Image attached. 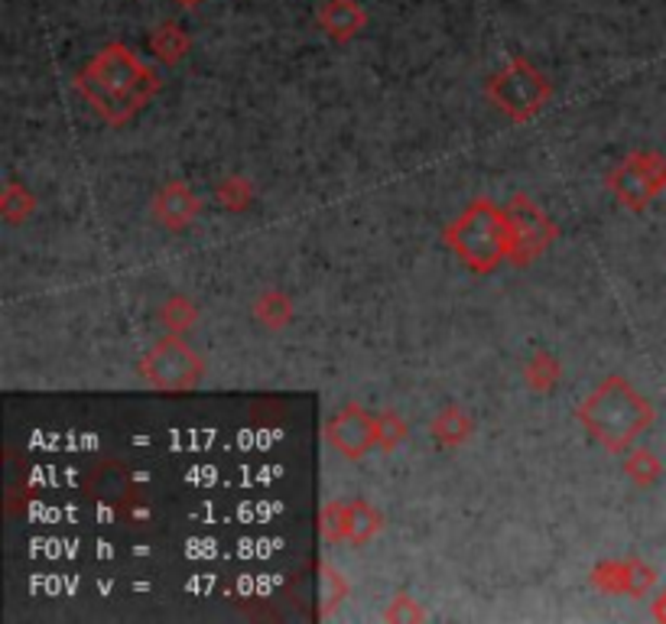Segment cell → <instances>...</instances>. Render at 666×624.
Wrapping results in <instances>:
<instances>
[{
    "instance_id": "1",
    "label": "cell",
    "mask_w": 666,
    "mask_h": 624,
    "mask_svg": "<svg viewBox=\"0 0 666 624\" xmlns=\"http://www.w3.org/2000/svg\"><path fill=\"white\" fill-rule=\"evenodd\" d=\"M75 91L94 107V114L104 124L124 127L140 107H146L156 98L159 75L156 68L143 65L130 46L107 42L75 75Z\"/></svg>"
},
{
    "instance_id": "2",
    "label": "cell",
    "mask_w": 666,
    "mask_h": 624,
    "mask_svg": "<svg viewBox=\"0 0 666 624\" xmlns=\"http://www.w3.org/2000/svg\"><path fill=\"white\" fill-rule=\"evenodd\" d=\"M576 420L605 453L622 456L654 426L657 410L628 378L609 374L592 394L579 400Z\"/></svg>"
},
{
    "instance_id": "3",
    "label": "cell",
    "mask_w": 666,
    "mask_h": 624,
    "mask_svg": "<svg viewBox=\"0 0 666 624\" xmlns=\"http://www.w3.org/2000/svg\"><path fill=\"white\" fill-rule=\"evenodd\" d=\"M443 241L472 273L488 277L504 260H511V251H514L508 208H501L488 195H478L459 212V218L446 225Z\"/></svg>"
},
{
    "instance_id": "4",
    "label": "cell",
    "mask_w": 666,
    "mask_h": 624,
    "mask_svg": "<svg viewBox=\"0 0 666 624\" xmlns=\"http://www.w3.org/2000/svg\"><path fill=\"white\" fill-rule=\"evenodd\" d=\"M485 94L504 117H511L514 124H527L550 104L553 85L527 55H514L498 75L488 78Z\"/></svg>"
},
{
    "instance_id": "5",
    "label": "cell",
    "mask_w": 666,
    "mask_h": 624,
    "mask_svg": "<svg viewBox=\"0 0 666 624\" xmlns=\"http://www.w3.org/2000/svg\"><path fill=\"white\" fill-rule=\"evenodd\" d=\"M140 378L163 394H182L198 387L205 374V361L182 342V335H163L156 339L137 361Z\"/></svg>"
},
{
    "instance_id": "6",
    "label": "cell",
    "mask_w": 666,
    "mask_h": 624,
    "mask_svg": "<svg viewBox=\"0 0 666 624\" xmlns=\"http://www.w3.org/2000/svg\"><path fill=\"white\" fill-rule=\"evenodd\" d=\"M605 189L628 212H644L666 192V156L657 150H631L605 173Z\"/></svg>"
},
{
    "instance_id": "7",
    "label": "cell",
    "mask_w": 666,
    "mask_h": 624,
    "mask_svg": "<svg viewBox=\"0 0 666 624\" xmlns=\"http://www.w3.org/2000/svg\"><path fill=\"white\" fill-rule=\"evenodd\" d=\"M508 221H511V234H514V251H511L514 267H530L560 238V225L547 215V208L530 192L511 195Z\"/></svg>"
},
{
    "instance_id": "8",
    "label": "cell",
    "mask_w": 666,
    "mask_h": 624,
    "mask_svg": "<svg viewBox=\"0 0 666 624\" xmlns=\"http://www.w3.org/2000/svg\"><path fill=\"white\" fill-rule=\"evenodd\" d=\"M81 495L91 498L94 505H101L111 518H117L127 505L143 498L146 488L140 485L133 469H127L124 462L98 459L94 466H88V472L81 479Z\"/></svg>"
},
{
    "instance_id": "9",
    "label": "cell",
    "mask_w": 666,
    "mask_h": 624,
    "mask_svg": "<svg viewBox=\"0 0 666 624\" xmlns=\"http://www.w3.org/2000/svg\"><path fill=\"white\" fill-rule=\"evenodd\" d=\"M322 436L332 453L348 462H361L377 446V417H371L361 404L351 400L325 420Z\"/></svg>"
},
{
    "instance_id": "10",
    "label": "cell",
    "mask_w": 666,
    "mask_h": 624,
    "mask_svg": "<svg viewBox=\"0 0 666 624\" xmlns=\"http://www.w3.org/2000/svg\"><path fill=\"white\" fill-rule=\"evenodd\" d=\"M198 215H202V202L185 182H166L153 195V218L172 234L189 231L198 221Z\"/></svg>"
},
{
    "instance_id": "11",
    "label": "cell",
    "mask_w": 666,
    "mask_h": 624,
    "mask_svg": "<svg viewBox=\"0 0 666 624\" xmlns=\"http://www.w3.org/2000/svg\"><path fill=\"white\" fill-rule=\"evenodd\" d=\"M319 26L345 46L368 26V13L358 0H325L319 10Z\"/></svg>"
},
{
    "instance_id": "12",
    "label": "cell",
    "mask_w": 666,
    "mask_h": 624,
    "mask_svg": "<svg viewBox=\"0 0 666 624\" xmlns=\"http://www.w3.org/2000/svg\"><path fill=\"white\" fill-rule=\"evenodd\" d=\"M430 436L446 446V449H462L475 436V420L462 404H446L433 420H430Z\"/></svg>"
},
{
    "instance_id": "13",
    "label": "cell",
    "mask_w": 666,
    "mask_h": 624,
    "mask_svg": "<svg viewBox=\"0 0 666 624\" xmlns=\"http://www.w3.org/2000/svg\"><path fill=\"white\" fill-rule=\"evenodd\" d=\"M146 42H150V52L156 55V62H163V65L182 62V59L189 55V49H192V36H189L179 23H172V20L159 23V26L150 33Z\"/></svg>"
},
{
    "instance_id": "14",
    "label": "cell",
    "mask_w": 666,
    "mask_h": 624,
    "mask_svg": "<svg viewBox=\"0 0 666 624\" xmlns=\"http://www.w3.org/2000/svg\"><path fill=\"white\" fill-rule=\"evenodd\" d=\"M293 316H296V306L283 290H264L254 300V319L270 332H283L293 322Z\"/></svg>"
},
{
    "instance_id": "15",
    "label": "cell",
    "mask_w": 666,
    "mask_h": 624,
    "mask_svg": "<svg viewBox=\"0 0 666 624\" xmlns=\"http://www.w3.org/2000/svg\"><path fill=\"white\" fill-rule=\"evenodd\" d=\"M381 531H384V514L371 501H364V498L348 501V544L351 547L371 544Z\"/></svg>"
},
{
    "instance_id": "16",
    "label": "cell",
    "mask_w": 666,
    "mask_h": 624,
    "mask_svg": "<svg viewBox=\"0 0 666 624\" xmlns=\"http://www.w3.org/2000/svg\"><path fill=\"white\" fill-rule=\"evenodd\" d=\"M563 381V361L550 352H534L524 365V384L534 394H553Z\"/></svg>"
},
{
    "instance_id": "17",
    "label": "cell",
    "mask_w": 666,
    "mask_h": 624,
    "mask_svg": "<svg viewBox=\"0 0 666 624\" xmlns=\"http://www.w3.org/2000/svg\"><path fill=\"white\" fill-rule=\"evenodd\" d=\"M348 596H351L348 576L338 566H332V563H319V599H322L319 615L329 619L335 609H342L348 602Z\"/></svg>"
},
{
    "instance_id": "18",
    "label": "cell",
    "mask_w": 666,
    "mask_h": 624,
    "mask_svg": "<svg viewBox=\"0 0 666 624\" xmlns=\"http://www.w3.org/2000/svg\"><path fill=\"white\" fill-rule=\"evenodd\" d=\"M625 475L638 485V488H654L664 479V462L657 453L644 449V446H631L625 456Z\"/></svg>"
},
{
    "instance_id": "19",
    "label": "cell",
    "mask_w": 666,
    "mask_h": 624,
    "mask_svg": "<svg viewBox=\"0 0 666 624\" xmlns=\"http://www.w3.org/2000/svg\"><path fill=\"white\" fill-rule=\"evenodd\" d=\"M198 306L185 296V293H172L163 306H159V322L172 332V335H185L198 326Z\"/></svg>"
},
{
    "instance_id": "20",
    "label": "cell",
    "mask_w": 666,
    "mask_h": 624,
    "mask_svg": "<svg viewBox=\"0 0 666 624\" xmlns=\"http://www.w3.org/2000/svg\"><path fill=\"white\" fill-rule=\"evenodd\" d=\"M36 205H39L36 195H33L26 186H20V182H7L3 192H0V215H3L7 225L26 221V218L36 212Z\"/></svg>"
},
{
    "instance_id": "21",
    "label": "cell",
    "mask_w": 666,
    "mask_h": 624,
    "mask_svg": "<svg viewBox=\"0 0 666 624\" xmlns=\"http://www.w3.org/2000/svg\"><path fill=\"white\" fill-rule=\"evenodd\" d=\"M215 199H218V205H221L225 212L241 215V212H247L251 202H254V182H251L247 176H225V179L218 182V189H215Z\"/></svg>"
},
{
    "instance_id": "22",
    "label": "cell",
    "mask_w": 666,
    "mask_h": 624,
    "mask_svg": "<svg viewBox=\"0 0 666 624\" xmlns=\"http://www.w3.org/2000/svg\"><path fill=\"white\" fill-rule=\"evenodd\" d=\"M319 534L325 544H348V501H325L319 508Z\"/></svg>"
},
{
    "instance_id": "23",
    "label": "cell",
    "mask_w": 666,
    "mask_h": 624,
    "mask_svg": "<svg viewBox=\"0 0 666 624\" xmlns=\"http://www.w3.org/2000/svg\"><path fill=\"white\" fill-rule=\"evenodd\" d=\"M657 570L651 566V563H644V560H638V557H628L625 560V583H628V593L625 596H631V599H648L651 596V589L657 586Z\"/></svg>"
},
{
    "instance_id": "24",
    "label": "cell",
    "mask_w": 666,
    "mask_h": 624,
    "mask_svg": "<svg viewBox=\"0 0 666 624\" xmlns=\"http://www.w3.org/2000/svg\"><path fill=\"white\" fill-rule=\"evenodd\" d=\"M407 436H410V430H407V420H404L400 413L387 410V413L377 417V449H381V453L400 449V446L407 443Z\"/></svg>"
},
{
    "instance_id": "25",
    "label": "cell",
    "mask_w": 666,
    "mask_h": 624,
    "mask_svg": "<svg viewBox=\"0 0 666 624\" xmlns=\"http://www.w3.org/2000/svg\"><path fill=\"white\" fill-rule=\"evenodd\" d=\"M592 586L605 596H625L628 583H625V560H602L592 570Z\"/></svg>"
},
{
    "instance_id": "26",
    "label": "cell",
    "mask_w": 666,
    "mask_h": 624,
    "mask_svg": "<svg viewBox=\"0 0 666 624\" xmlns=\"http://www.w3.org/2000/svg\"><path fill=\"white\" fill-rule=\"evenodd\" d=\"M381 619L390 624H417V622H430V612H426L413 596L400 593V596L390 599V606L381 612Z\"/></svg>"
},
{
    "instance_id": "27",
    "label": "cell",
    "mask_w": 666,
    "mask_h": 624,
    "mask_svg": "<svg viewBox=\"0 0 666 624\" xmlns=\"http://www.w3.org/2000/svg\"><path fill=\"white\" fill-rule=\"evenodd\" d=\"M651 615H654V622L666 624V589L654 599V606H651Z\"/></svg>"
},
{
    "instance_id": "28",
    "label": "cell",
    "mask_w": 666,
    "mask_h": 624,
    "mask_svg": "<svg viewBox=\"0 0 666 624\" xmlns=\"http://www.w3.org/2000/svg\"><path fill=\"white\" fill-rule=\"evenodd\" d=\"M176 3H182V7H185V10H195V7H198V3H202V0H176Z\"/></svg>"
}]
</instances>
